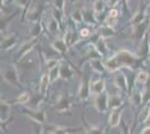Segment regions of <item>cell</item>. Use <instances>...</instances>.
Masks as SVG:
<instances>
[{
    "label": "cell",
    "mask_w": 150,
    "mask_h": 134,
    "mask_svg": "<svg viewBox=\"0 0 150 134\" xmlns=\"http://www.w3.org/2000/svg\"><path fill=\"white\" fill-rule=\"evenodd\" d=\"M103 63L105 66V69H108L109 72H115L120 67H123V66L132 67L137 63V57L130 51L122 49L119 53H117L113 57L105 59Z\"/></svg>",
    "instance_id": "1"
},
{
    "label": "cell",
    "mask_w": 150,
    "mask_h": 134,
    "mask_svg": "<svg viewBox=\"0 0 150 134\" xmlns=\"http://www.w3.org/2000/svg\"><path fill=\"white\" fill-rule=\"evenodd\" d=\"M2 77L8 84L13 85L16 87H19V77L18 72L16 69V67L13 65H10L7 69L2 72Z\"/></svg>",
    "instance_id": "2"
},
{
    "label": "cell",
    "mask_w": 150,
    "mask_h": 134,
    "mask_svg": "<svg viewBox=\"0 0 150 134\" xmlns=\"http://www.w3.org/2000/svg\"><path fill=\"white\" fill-rule=\"evenodd\" d=\"M109 96L106 93H101L94 96V106L101 113H105L109 109Z\"/></svg>",
    "instance_id": "3"
},
{
    "label": "cell",
    "mask_w": 150,
    "mask_h": 134,
    "mask_svg": "<svg viewBox=\"0 0 150 134\" xmlns=\"http://www.w3.org/2000/svg\"><path fill=\"white\" fill-rule=\"evenodd\" d=\"M36 44H37V38H31L29 40L25 41L24 44L19 47V51H17V55H16V59L19 60L23 57H25L26 55L34 48V46Z\"/></svg>",
    "instance_id": "4"
},
{
    "label": "cell",
    "mask_w": 150,
    "mask_h": 134,
    "mask_svg": "<svg viewBox=\"0 0 150 134\" xmlns=\"http://www.w3.org/2000/svg\"><path fill=\"white\" fill-rule=\"evenodd\" d=\"M24 114L30 119L31 121L39 123V124H44L46 122V113L45 111H33V109H25Z\"/></svg>",
    "instance_id": "5"
},
{
    "label": "cell",
    "mask_w": 150,
    "mask_h": 134,
    "mask_svg": "<svg viewBox=\"0 0 150 134\" xmlns=\"http://www.w3.org/2000/svg\"><path fill=\"white\" fill-rule=\"evenodd\" d=\"M69 109H71V101L69 97L65 95L59 96L55 103V109L58 113H64V112H69Z\"/></svg>",
    "instance_id": "6"
},
{
    "label": "cell",
    "mask_w": 150,
    "mask_h": 134,
    "mask_svg": "<svg viewBox=\"0 0 150 134\" xmlns=\"http://www.w3.org/2000/svg\"><path fill=\"white\" fill-rule=\"evenodd\" d=\"M48 132L52 134H69L73 132H79L80 128H67V126H55V125H47L46 126Z\"/></svg>",
    "instance_id": "7"
},
{
    "label": "cell",
    "mask_w": 150,
    "mask_h": 134,
    "mask_svg": "<svg viewBox=\"0 0 150 134\" xmlns=\"http://www.w3.org/2000/svg\"><path fill=\"white\" fill-rule=\"evenodd\" d=\"M113 83L119 89L123 91V92H128V81L123 73H121V72L117 73L113 78Z\"/></svg>",
    "instance_id": "8"
},
{
    "label": "cell",
    "mask_w": 150,
    "mask_h": 134,
    "mask_svg": "<svg viewBox=\"0 0 150 134\" xmlns=\"http://www.w3.org/2000/svg\"><path fill=\"white\" fill-rule=\"evenodd\" d=\"M17 43V34H11L6 37L1 38V49L2 51H9L13 48Z\"/></svg>",
    "instance_id": "9"
},
{
    "label": "cell",
    "mask_w": 150,
    "mask_h": 134,
    "mask_svg": "<svg viewBox=\"0 0 150 134\" xmlns=\"http://www.w3.org/2000/svg\"><path fill=\"white\" fill-rule=\"evenodd\" d=\"M121 114H122V109H115L111 112L109 116V125L111 128H117L121 123Z\"/></svg>",
    "instance_id": "10"
},
{
    "label": "cell",
    "mask_w": 150,
    "mask_h": 134,
    "mask_svg": "<svg viewBox=\"0 0 150 134\" xmlns=\"http://www.w3.org/2000/svg\"><path fill=\"white\" fill-rule=\"evenodd\" d=\"M149 26V22L148 21H142L140 24L134 26V30H133V34H134V38L136 39H142L146 35V32H147V28Z\"/></svg>",
    "instance_id": "11"
},
{
    "label": "cell",
    "mask_w": 150,
    "mask_h": 134,
    "mask_svg": "<svg viewBox=\"0 0 150 134\" xmlns=\"http://www.w3.org/2000/svg\"><path fill=\"white\" fill-rule=\"evenodd\" d=\"M105 88V83H104V79H98L95 82L90 83V89H91V93L93 95H98L103 93V91Z\"/></svg>",
    "instance_id": "12"
},
{
    "label": "cell",
    "mask_w": 150,
    "mask_h": 134,
    "mask_svg": "<svg viewBox=\"0 0 150 134\" xmlns=\"http://www.w3.org/2000/svg\"><path fill=\"white\" fill-rule=\"evenodd\" d=\"M91 93V89H90V83L86 81H83L81 83V87H80V91H79V97L81 98L82 101L86 100Z\"/></svg>",
    "instance_id": "13"
},
{
    "label": "cell",
    "mask_w": 150,
    "mask_h": 134,
    "mask_svg": "<svg viewBox=\"0 0 150 134\" xmlns=\"http://www.w3.org/2000/svg\"><path fill=\"white\" fill-rule=\"evenodd\" d=\"M52 46H53V48L54 49H56L58 53H61V54H65L66 51H67V44H66V41L64 40V39H55L53 43H52Z\"/></svg>",
    "instance_id": "14"
},
{
    "label": "cell",
    "mask_w": 150,
    "mask_h": 134,
    "mask_svg": "<svg viewBox=\"0 0 150 134\" xmlns=\"http://www.w3.org/2000/svg\"><path fill=\"white\" fill-rule=\"evenodd\" d=\"M50 83V79L48 73L43 74V76L40 77V83H39V92H40L42 95H45V93L47 92V88H48Z\"/></svg>",
    "instance_id": "15"
},
{
    "label": "cell",
    "mask_w": 150,
    "mask_h": 134,
    "mask_svg": "<svg viewBox=\"0 0 150 134\" xmlns=\"http://www.w3.org/2000/svg\"><path fill=\"white\" fill-rule=\"evenodd\" d=\"M59 72H61V77L65 81H69L73 76V69L66 64L59 65Z\"/></svg>",
    "instance_id": "16"
},
{
    "label": "cell",
    "mask_w": 150,
    "mask_h": 134,
    "mask_svg": "<svg viewBox=\"0 0 150 134\" xmlns=\"http://www.w3.org/2000/svg\"><path fill=\"white\" fill-rule=\"evenodd\" d=\"M10 117V104L6 101H1V123L5 122Z\"/></svg>",
    "instance_id": "17"
},
{
    "label": "cell",
    "mask_w": 150,
    "mask_h": 134,
    "mask_svg": "<svg viewBox=\"0 0 150 134\" xmlns=\"http://www.w3.org/2000/svg\"><path fill=\"white\" fill-rule=\"evenodd\" d=\"M121 105H122V100L119 95L109 96V109H119Z\"/></svg>",
    "instance_id": "18"
},
{
    "label": "cell",
    "mask_w": 150,
    "mask_h": 134,
    "mask_svg": "<svg viewBox=\"0 0 150 134\" xmlns=\"http://www.w3.org/2000/svg\"><path fill=\"white\" fill-rule=\"evenodd\" d=\"M47 29H48V32H50L52 35H56L57 32H58V29H59V21H58L56 18L52 17L50 19V21H48Z\"/></svg>",
    "instance_id": "19"
},
{
    "label": "cell",
    "mask_w": 150,
    "mask_h": 134,
    "mask_svg": "<svg viewBox=\"0 0 150 134\" xmlns=\"http://www.w3.org/2000/svg\"><path fill=\"white\" fill-rule=\"evenodd\" d=\"M90 64L92 66V68H93L95 72H98V73H103L104 69H105V66H104V63L103 62H101L100 58H95V59H91V62H90Z\"/></svg>",
    "instance_id": "20"
},
{
    "label": "cell",
    "mask_w": 150,
    "mask_h": 134,
    "mask_svg": "<svg viewBox=\"0 0 150 134\" xmlns=\"http://www.w3.org/2000/svg\"><path fill=\"white\" fill-rule=\"evenodd\" d=\"M149 117H150V107L148 105H146L140 111L139 116H138V121H139V123H146V122L149 120Z\"/></svg>",
    "instance_id": "21"
},
{
    "label": "cell",
    "mask_w": 150,
    "mask_h": 134,
    "mask_svg": "<svg viewBox=\"0 0 150 134\" xmlns=\"http://www.w3.org/2000/svg\"><path fill=\"white\" fill-rule=\"evenodd\" d=\"M115 34L114 32V29H113L111 26H105V27H102L100 29V32H99V35H100L101 38H109V37H112L113 35Z\"/></svg>",
    "instance_id": "22"
},
{
    "label": "cell",
    "mask_w": 150,
    "mask_h": 134,
    "mask_svg": "<svg viewBox=\"0 0 150 134\" xmlns=\"http://www.w3.org/2000/svg\"><path fill=\"white\" fill-rule=\"evenodd\" d=\"M48 75H50V83H54L58 77L61 76V72H59V65H57L55 67L50 68V72H48Z\"/></svg>",
    "instance_id": "23"
},
{
    "label": "cell",
    "mask_w": 150,
    "mask_h": 134,
    "mask_svg": "<svg viewBox=\"0 0 150 134\" xmlns=\"http://www.w3.org/2000/svg\"><path fill=\"white\" fill-rule=\"evenodd\" d=\"M71 16H72V19L74 20L75 22H77V24H80V22H82L84 20V15H83V13H82L81 10H77V9L73 10Z\"/></svg>",
    "instance_id": "24"
},
{
    "label": "cell",
    "mask_w": 150,
    "mask_h": 134,
    "mask_svg": "<svg viewBox=\"0 0 150 134\" xmlns=\"http://www.w3.org/2000/svg\"><path fill=\"white\" fill-rule=\"evenodd\" d=\"M148 73L147 72H144V70H139L137 74V78H136V81H137L138 83L140 84H144L147 83V81H148Z\"/></svg>",
    "instance_id": "25"
},
{
    "label": "cell",
    "mask_w": 150,
    "mask_h": 134,
    "mask_svg": "<svg viewBox=\"0 0 150 134\" xmlns=\"http://www.w3.org/2000/svg\"><path fill=\"white\" fill-rule=\"evenodd\" d=\"M39 15H40V9H34L28 13L27 18H28V20L33 21L34 24H36L38 21V18H39Z\"/></svg>",
    "instance_id": "26"
},
{
    "label": "cell",
    "mask_w": 150,
    "mask_h": 134,
    "mask_svg": "<svg viewBox=\"0 0 150 134\" xmlns=\"http://www.w3.org/2000/svg\"><path fill=\"white\" fill-rule=\"evenodd\" d=\"M104 7H105V4H104L103 0H95L93 4V11L99 13L104 9Z\"/></svg>",
    "instance_id": "27"
},
{
    "label": "cell",
    "mask_w": 150,
    "mask_h": 134,
    "mask_svg": "<svg viewBox=\"0 0 150 134\" xmlns=\"http://www.w3.org/2000/svg\"><path fill=\"white\" fill-rule=\"evenodd\" d=\"M30 36L33 37V38H37L38 35L40 34V32H42V25L40 24H38V22H36V24H34V26H33V28H31L30 30Z\"/></svg>",
    "instance_id": "28"
},
{
    "label": "cell",
    "mask_w": 150,
    "mask_h": 134,
    "mask_svg": "<svg viewBox=\"0 0 150 134\" xmlns=\"http://www.w3.org/2000/svg\"><path fill=\"white\" fill-rule=\"evenodd\" d=\"M144 13H142V11H138V13L133 16V18H132V20H131L132 25L136 26V25H138V24H140V22H142V21H144Z\"/></svg>",
    "instance_id": "29"
},
{
    "label": "cell",
    "mask_w": 150,
    "mask_h": 134,
    "mask_svg": "<svg viewBox=\"0 0 150 134\" xmlns=\"http://www.w3.org/2000/svg\"><path fill=\"white\" fill-rule=\"evenodd\" d=\"M96 49L100 51L101 55H105L106 54V47H105V43H104V39L101 38L99 39V41H98V44H96Z\"/></svg>",
    "instance_id": "30"
},
{
    "label": "cell",
    "mask_w": 150,
    "mask_h": 134,
    "mask_svg": "<svg viewBox=\"0 0 150 134\" xmlns=\"http://www.w3.org/2000/svg\"><path fill=\"white\" fill-rule=\"evenodd\" d=\"M75 35L74 32H72L71 29H69L67 32H66V34H65V36H64V40L66 41V44H67V46H71V45H73V39H74Z\"/></svg>",
    "instance_id": "31"
},
{
    "label": "cell",
    "mask_w": 150,
    "mask_h": 134,
    "mask_svg": "<svg viewBox=\"0 0 150 134\" xmlns=\"http://www.w3.org/2000/svg\"><path fill=\"white\" fill-rule=\"evenodd\" d=\"M130 101H131V103L134 104V105H139L140 103H142L141 93H134V94H132L131 97H130Z\"/></svg>",
    "instance_id": "32"
},
{
    "label": "cell",
    "mask_w": 150,
    "mask_h": 134,
    "mask_svg": "<svg viewBox=\"0 0 150 134\" xmlns=\"http://www.w3.org/2000/svg\"><path fill=\"white\" fill-rule=\"evenodd\" d=\"M141 96H142V103L144 104H147V103L150 102V86L144 89V92L141 93Z\"/></svg>",
    "instance_id": "33"
},
{
    "label": "cell",
    "mask_w": 150,
    "mask_h": 134,
    "mask_svg": "<svg viewBox=\"0 0 150 134\" xmlns=\"http://www.w3.org/2000/svg\"><path fill=\"white\" fill-rule=\"evenodd\" d=\"M29 94L28 93H21L20 95L18 96V98H17V103H19V104H26V103L29 101Z\"/></svg>",
    "instance_id": "34"
},
{
    "label": "cell",
    "mask_w": 150,
    "mask_h": 134,
    "mask_svg": "<svg viewBox=\"0 0 150 134\" xmlns=\"http://www.w3.org/2000/svg\"><path fill=\"white\" fill-rule=\"evenodd\" d=\"M88 134H103V128L99 126H90L88 128Z\"/></svg>",
    "instance_id": "35"
},
{
    "label": "cell",
    "mask_w": 150,
    "mask_h": 134,
    "mask_svg": "<svg viewBox=\"0 0 150 134\" xmlns=\"http://www.w3.org/2000/svg\"><path fill=\"white\" fill-rule=\"evenodd\" d=\"M64 5H65V0H54L55 9L59 10L61 13H63V10H64Z\"/></svg>",
    "instance_id": "36"
},
{
    "label": "cell",
    "mask_w": 150,
    "mask_h": 134,
    "mask_svg": "<svg viewBox=\"0 0 150 134\" xmlns=\"http://www.w3.org/2000/svg\"><path fill=\"white\" fill-rule=\"evenodd\" d=\"M57 62L56 59H47V62H46V67L48 68V69H50V68H53V67H55V66H57Z\"/></svg>",
    "instance_id": "37"
},
{
    "label": "cell",
    "mask_w": 150,
    "mask_h": 134,
    "mask_svg": "<svg viewBox=\"0 0 150 134\" xmlns=\"http://www.w3.org/2000/svg\"><path fill=\"white\" fill-rule=\"evenodd\" d=\"M118 16H119V11H118L117 9H111V10L109 11V18H113V19H115Z\"/></svg>",
    "instance_id": "38"
},
{
    "label": "cell",
    "mask_w": 150,
    "mask_h": 134,
    "mask_svg": "<svg viewBox=\"0 0 150 134\" xmlns=\"http://www.w3.org/2000/svg\"><path fill=\"white\" fill-rule=\"evenodd\" d=\"M80 34H81L82 37L85 38V37H88V36H90V30H88V28H83V29H81V32H80Z\"/></svg>",
    "instance_id": "39"
},
{
    "label": "cell",
    "mask_w": 150,
    "mask_h": 134,
    "mask_svg": "<svg viewBox=\"0 0 150 134\" xmlns=\"http://www.w3.org/2000/svg\"><path fill=\"white\" fill-rule=\"evenodd\" d=\"M17 5L21 7H26V5H28V0H16Z\"/></svg>",
    "instance_id": "40"
},
{
    "label": "cell",
    "mask_w": 150,
    "mask_h": 134,
    "mask_svg": "<svg viewBox=\"0 0 150 134\" xmlns=\"http://www.w3.org/2000/svg\"><path fill=\"white\" fill-rule=\"evenodd\" d=\"M120 0H108V6L109 7H114L115 5L119 4Z\"/></svg>",
    "instance_id": "41"
},
{
    "label": "cell",
    "mask_w": 150,
    "mask_h": 134,
    "mask_svg": "<svg viewBox=\"0 0 150 134\" xmlns=\"http://www.w3.org/2000/svg\"><path fill=\"white\" fill-rule=\"evenodd\" d=\"M122 125H123V130H122V134H130V131H129V126L127 128L125 126V124L122 123Z\"/></svg>",
    "instance_id": "42"
},
{
    "label": "cell",
    "mask_w": 150,
    "mask_h": 134,
    "mask_svg": "<svg viewBox=\"0 0 150 134\" xmlns=\"http://www.w3.org/2000/svg\"><path fill=\"white\" fill-rule=\"evenodd\" d=\"M141 134H150V125L149 126H146V128L142 130Z\"/></svg>",
    "instance_id": "43"
},
{
    "label": "cell",
    "mask_w": 150,
    "mask_h": 134,
    "mask_svg": "<svg viewBox=\"0 0 150 134\" xmlns=\"http://www.w3.org/2000/svg\"><path fill=\"white\" fill-rule=\"evenodd\" d=\"M35 134H43V131L40 128H35Z\"/></svg>",
    "instance_id": "44"
},
{
    "label": "cell",
    "mask_w": 150,
    "mask_h": 134,
    "mask_svg": "<svg viewBox=\"0 0 150 134\" xmlns=\"http://www.w3.org/2000/svg\"><path fill=\"white\" fill-rule=\"evenodd\" d=\"M125 1H127V0H125Z\"/></svg>",
    "instance_id": "45"
}]
</instances>
